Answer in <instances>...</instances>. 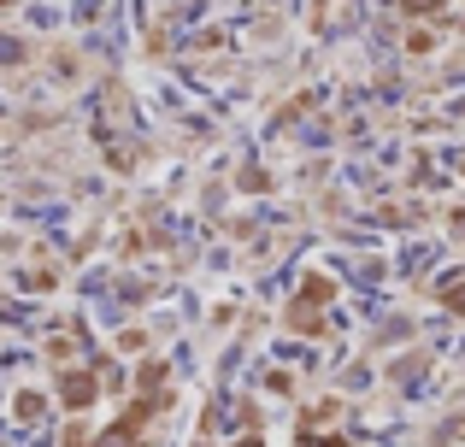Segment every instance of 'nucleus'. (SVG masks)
<instances>
[{
  "label": "nucleus",
  "mask_w": 465,
  "mask_h": 447,
  "mask_svg": "<svg viewBox=\"0 0 465 447\" xmlns=\"http://www.w3.org/2000/svg\"><path fill=\"white\" fill-rule=\"evenodd\" d=\"M407 12H412V18H424V12H442V0H407Z\"/></svg>",
  "instance_id": "nucleus-1"
},
{
  "label": "nucleus",
  "mask_w": 465,
  "mask_h": 447,
  "mask_svg": "<svg viewBox=\"0 0 465 447\" xmlns=\"http://www.w3.org/2000/svg\"><path fill=\"white\" fill-rule=\"evenodd\" d=\"M454 224H460V236H465V212H454Z\"/></svg>",
  "instance_id": "nucleus-2"
}]
</instances>
